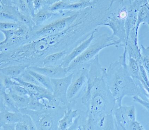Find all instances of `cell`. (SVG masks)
Masks as SVG:
<instances>
[{
	"mask_svg": "<svg viewBox=\"0 0 149 130\" xmlns=\"http://www.w3.org/2000/svg\"><path fill=\"white\" fill-rule=\"evenodd\" d=\"M24 33V31L22 28H19L17 30H15V35L17 36L20 37L22 36Z\"/></svg>",
	"mask_w": 149,
	"mask_h": 130,
	"instance_id": "34",
	"label": "cell"
},
{
	"mask_svg": "<svg viewBox=\"0 0 149 130\" xmlns=\"http://www.w3.org/2000/svg\"><path fill=\"white\" fill-rule=\"evenodd\" d=\"M59 15V13H55L49 9L41 10L33 16V20L36 26H39L52 17H56Z\"/></svg>",
	"mask_w": 149,
	"mask_h": 130,
	"instance_id": "16",
	"label": "cell"
},
{
	"mask_svg": "<svg viewBox=\"0 0 149 130\" xmlns=\"http://www.w3.org/2000/svg\"><path fill=\"white\" fill-rule=\"evenodd\" d=\"M27 70L28 72L34 77L42 85L52 93V84L50 78L42 74L30 69L28 68Z\"/></svg>",
	"mask_w": 149,
	"mask_h": 130,
	"instance_id": "19",
	"label": "cell"
},
{
	"mask_svg": "<svg viewBox=\"0 0 149 130\" xmlns=\"http://www.w3.org/2000/svg\"><path fill=\"white\" fill-rule=\"evenodd\" d=\"M2 32L3 33L5 36V39L3 41L1 42V45L4 44L8 40L10 39L15 36V29L11 30H1Z\"/></svg>",
	"mask_w": 149,
	"mask_h": 130,
	"instance_id": "27",
	"label": "cell"
},
{
	"mask_svg": "<svg viewBox=\"0 0 149 130\" xmlns=\"http://www.w3.org/2000/svg\"><path fill=\"white\" fill-rule=\"evenodd\" d=\"M98 29H96L93 31L90 36L84 41L79 45H78L72 50V51L68 54L67 57L63 62L62 66L64 68H67L71 62L78 56L81 55L88 48L92 42L93 41L95 36V34L97 32Z\"/></svg>",
	"mask_w": 149,
	"mask_h": 130,
	"instance_id": "9",
	"label": "cell"
},
{
	"mask_svg": "<svg viewBox=\"0 0 149 130\" xmlns=\"http://www.w3.org/2000/svg\"><path fill=\"white\" fill-rule=\"evenodd\" d=\"M0 121L2 124H17L20 120L22 113L10 111L6 109L1 110Z\"/></svg>",
	"mask_w": 149,
	"mask_h": 130,
	"instance_id": "17",
	"label": "cell"
},
{
	"mask_svg": "<svg viewBox=\"0 0 149 130\" xmlns=\"http://www.w3.org/2000/svg\"><path fill=\"white\" fill-rule=\"evenodd\" d=\"M65 108L62 107L45 109L39 110H32L27 108L21 109L22 113L29 115L32 118L37 130H58V124L63 115Z\"/></svg>",
	"mask_w": 149,
	"mask_h": 130,
	"instance_id": "4",
	"label": "cell"
},
{
	"mask_svg": "<svg viewBox=\"0 0 149 130\" xmlns=\"http://www.w3.org/2000/svg\"><path fill=\"white\" fill-rule=\"evenodd\" d=\"M18 24L13 22H1L0 28L1 30L15 29L18 27Z\"/></svg>",
	"mask_w": 149,
	"mask_h": 130,
	"instance_id": "28",
	"label": "cell"
},
{
	"mask_svg": "<svg viewBox=\"0 0 149 130\" xmlns=\"http://www.w3.org/2000/svg\"><path fill=\"white\" fill-rule=\"evenodd\" d=\"M70 53L68 50H64L49 54L44 59L41 67L54 66L62 65Z\"/></svg>",
	"mask_w": 149,
	"mask_h": 130,
	"instance_id": "12",
	"label": "cell"
},
{
	"mask_svg": "<svg viewBox=\"0 0 149 130\" xmlns=\"http://www.w3.org/2000/svg\"><path fill=\"white\" fill-rule=\"evenodd\" d=\"M18 16L19 18L22 22L27 24V25L30 26V27H32V24H33L32 21L29 18V17H28L27 16L20 13H19Z\"/></svg>",
	"mask_w": 149,
	"mask_h": 130,
	"instance_id": "32",
	"label": "cell"
},
{
	"mask_svg": "<svg viewBox=\"0 0 149 130\" xmlns=\"http://www.w3.org/2000/svg\"><path fill=\"white\" fill-rule=\"evenodd\" d=\"M6 89L9 92L16 105L19 110L21 109L27 108L30 100V97L19 96L12 92L9 90L8 89Z\"/></svg>",
	"mask_w": 149,
	"mask_h": 130,
	"instance_id": "20",
	"label": "cell"
},
{
	"mask_svg": "<svg viewBox=\"0 0 149 130\" xmlns=\"http://www.w3.org/2000/svg\"><path fill=\"white\" fill-rule=\"evenodd\" d=\"M88 64L73 72L72 82L67 93L68 101L71 105L81 96L86 89L88 80Z\"/></svg>",
	"mask_w": 149,
	"mask_h": 130,
	"instance_id": "5",
	"label": "cell"
},
{
	"mask_svg": "<svg viewBox=\"0 0 149 130\" xmlns=\"http://www.w3.org/2000/svg\"><path fill=\"white\" fill-rule=\"evenodd\" d=\"M74 73L63 78H50L52 91V94L57 104L59 106L68 108H70L67 97V93L73 78Z\"/></svg>",
	"mask_w": 149,
	"mask_h": 130,
	"instance_id": "8",
	"label": "cell"
},
{
	"mask_svg": "<svg viewBox=\"0 0 149 130\" xmlns=\"http://www.w3.org/2000/svg\"><path fill=\"white\" fill-rule=\"evenodd\" d=\"M16 130H37L32 118L27 114L22 113V117L16 125Z\"/></svg>",
	"mask_w": 149,
	"mask_h": 130,
	"instance_id": "18",
	"label": "cell"
},
{
	"mask_svg": "<svg viewBox=\"0 0 149 130\" xmlns=\"http://www.w3.org/2000/svg\"><path fill=\"white\" fill-rule=\"evenodd\" d=\"M79 115L78 110L70 108L65 110L63 115L59 120L58 130H71L75 121Z\"/></svg>",
	"mask_w": 149,
	"mask_h": 130,
	"instance_id": "11",
	"label": "cell"
},
{
	"mask_svg": "<svg viewBox=\"0 0 149 130\" xmlns=\"http://www.w3.org/2000/svg\"><path fill=\"white\" fill-rule=\"evenodd\" d=\"M27 68H26L24 73L19 78L24 81L29 82V83L34 84V85H36L44 87L34 77L28 72Z\"/></svg>",
	"mask_w": 149,
	"mask_h": 130,
	"instance_id": "25",
	"label": "cell"
},
{
	"mask_svg": "<svg viewBox=\"0 0 149 130\" xmlns=\"http://www.w3.org/2000/svg\"><path fill=\"white\" fill-rule=\"evenodd\" d=\"M29 66L25 65H14L1 68V75L10 77L17 78L20 77Z\"/></svg>",
	"mask_w": 149,
	"mask_h": 130,
	"instance_id": "14",
	"label": "cell"
},
{
	"mask_svg": "<svg viewBox=\"0 0 149 130\" xmlns=\"http://www.w3.org/2000/svg\"><path fill=\"white\" fill-rule=\"evenodd\" d=\"M88 68L87 87L81 99L87 110L83 129L115 130L113 116L115 100L107 83V68L101 66L99 55Z\"/></svg>",
	"mask_w": 149,
	"mask_h": 130,
	"instance_id": "1",
	"label": "cell"
},
{
	"mask_svg": "<svg viewBox=\"0 0 149 130\" xmlns=\"http://www.w3.org/2000/svg\"><path fill=\"white\" fill-rule=\"evenodd\" d=\"M3 109L13 112H20L9 92L1 85V110Z\"/></svg>",
	"mask_w": 149,
	"mask_h": 130,
	"instance_id": "13",
	"label": "cell"
},
{
	"mask_svg": "<svg viewBox=\"0 0 149 130\" xmlns=\"http://www.w3.org/2000/svg\"><path fill=\"white\" fill-rule=\"evenodd\" d=\"M132 98H133V101H134V102L139 103V104L142 105L143 107H144L147 110H148V111H149V101H145V100L142 99L141 98L138 96H134Z\"/></svg>",
	"mask_w": 149,
	"mask_h": 130,
	"instance_id": "30",
	"label": "cell"
},
{
	"mask_svg": "<svg viewBox=\"0 0 149 130\" xmlns=\"http://www.w3.org/2000/svg\"><path fill=\"white\" fill-rule=\"evenodd\" d=\"M82 10L75 11L72 15L57 19L43 26L36 31V36L40 38L57 34L65 30L76 22Z\"/></svg>",
	"mask_w": 149,
	"mask_h": 130,
	"instance_id": "6",
	"label": "cell"
},
{
	"mask_svg": "<svg viewBox=\"0 0 149 130\" xmlns=\"http://www.w3.org/2000/svg\"><path fill=\"white\" fill-rule=\"evenodd\" d=\"M17 124H0L1 130H16Z\"/></svg>",
	"mask_w": 149,
	"mask_h": 130,
	"instance_id": "33",
	"label": "cell"
},
{
	"mask_svg": "<svg viewBox=\"0 0 149 130\" xmlns=\"http://www.w3.org/2000/svg\"><path fill=\"white\" fill-rule=\"evenodd\" d=\"M118 44V43L111 36L102 35L94 43H92L83 53L74 59L66 68L68 73H72L87 66L103 49L112 45L116 46Z\"/></svg>",
	"mask_w": 149,
	"mask_h": 130,
	"instance_id": "3",
	"label": "cell"
},
{
	"mask_svg": "<svg viewBox=\"0 0 149 130\" xmlns=\"http://www.w3.org/2000/svg\"><path fill=\"white\" fill-rule=\"evenodd\" d=\"M127 71L129 75L135 80L141 82L147 91L149 92V89L147 87L142 78L140 72L139 64L136 59L132 57H129L128 62L127 64Z\"/></svg>",
	"mask_w": 149,
	"mask_h": 130,
	"instance_id": "15",
	"label": "cell"
},
{
	"mask_svg": "<svg viewBox=\"0 0 149 130\" xmlns=\"http://www.w3.org/2000/svg\"><path fill=\"white\" fill-rule=\"evenodd\" d=\"M148 50V48H145L142 45V52H141V64L148 75L149 72Z\"/></svg>",
	"mask_w": 149,
	"mask_h": 130,
	"instance_id": "24",
	"label": "cell"
},
{
	"mask_svg": "<svg viewBox=\"0 0 149 130\" xmlns=\"http://www.w3.org/2000/svg\"><path fill=\"white\" fill-rule=\"evenodd\" d=\"M17 83L16 81L10 77L3 76L2 78L1 77V85L5 89H9L12 85Z\"/></svg>",
	"mask_w": 149,
	"mask_h": 130,
	"instance_id": "26",
	"label": "cell"
},
{
	"mask_svg": "<svg viewBox=\"0 0 149 130\" xmlns=\"http://www.w3.org/2000/svg\"><path fill=\"white\" fill-rule=\"evenodd\" d=\"M69 3L62 1H56L50 7L49 10L52 12L58 11L59 13H62Z\"/></svg>",
	"mask_w": 149,
	"mask_h": 130,
	"instance_id": "23",
	"label": "cell"
},
{
	"mask_svg": "<svg viewBox=\"0 0 149 130\" xmlns=\"http://www.w3.org/2000/svg\"><path fill=\"white\" fill-rule=\"evenodd\" d=\"M147 4V3H145L141 6L138 12V22L136 28V34H137L138 29L140 24L143 22L148 23V22L149 10Z\"/></svg>",
	"mask_w": 149,
	"mask_h": 130,
	"instance_id": "21",
	"label": "cell"
},
{
	"mask_svg": "<svg viewBox=\"0 0 149 130\" xmlns=\"http://www.w3.org/2000/svg\"><path fill=\"white\" fill-rule=\"evenodd\" d=\"M1 18L17 21V19L15 15L8 10H3L1 12Z\"/></svg>",
	"mask_w": 149,
	"mask_h": 130,
	"instance_id": "31",
	"label": "cell"
},
{
	"mask_svg": "<svg viewBox=\"0 0 149 130\" xmlns=\"http://www.w3.org/2000/svg\"><path fill=\"white\" fill-rule=\"evenodd\" d=\"M28 68L50 78H63L66 76L68 74L66 68L63 67L61 65L54 66H31Z\"/></svg>",
	"mask_w": 149,
	"mask_h": 130,
	"instance_id": "10",
	"label": "cell"
},
{
	"mask_svg": "<svg viewBox=\"0 0 149 130\" xmlns=\"http://www.w3.org/2000/svg\"><path fill=\"white\" fill-rule=\"evenodd\" d=\"M127 52L119 57L118 61L110 65L106 72L107 84L115 100V106L122 105L125 96H138L149 101V92L141 82L130 76L127 68Z\"/></svg>",
	"mask_w": 149,
	"mask_h": 130,
	"instance_id": "2",
	"label": "cell"
},
{
	"mask_svg": "<svg viewBox=\"0 0 149 130\" xmlns=\"http://www.w3.org/2000/svg\"><path fill=\"white\" fill-rule=\"evenodd\" d=\"M19 8L22 12V14L27 16L31 14V12L25 1H19Z\"/></svg>",
	"mask_w": 149,
	"mask_h": 130,
	"instance_id": "29",
	"label": "cell"
},
{
	"mask_svg": "<svg viewBox=\"0 0 149 130\" xmlns=\"http://www.w3.org/2000/svg\"><path fill=\"white\" fill-rule=\"evenodd\" d=\"M8 89L12 92L18 95L26 97H30L29 90L25 87L20 85L17 82L16 84L12 85Z\"/></svg>",
	"mask_w": 149,
	"mask_h": 130,
	"instance_id": "22",
	"label": "cell"
},
{
	"mask_svg": "<svg viewBox=\"0 0 149 130\" xmlns=\"http://www.w3.org/2000/svg\"><path fill=\"white\" fill-rule=\"evenodd\" d=\"M113 116L115 130H130L131 125L136 120V107L122 105L115 107Z\"/></svg>",
	"mask_w": 149,
	"mask_h": 130,
	"instance_id": "7",
	"label": "cell"
}]
</instances>
